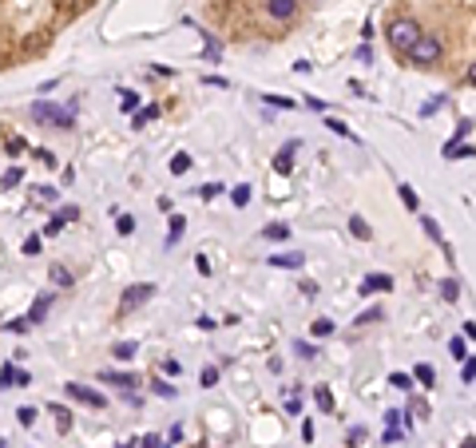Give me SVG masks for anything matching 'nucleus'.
<instances>
[{
  "instance_id": "obj_29",
  "label": "nucleus",
  "mask_w": 476,
  "mask_h": 448,
  "mask_svg": "<svg viewBox=\"0 0 476 448\" xmlns=\"http://www.w3.org/2000/svg\"><path fill=\"white\" fill-rule=\"evenodd\" d=\"M151 120H159L155 103H151V108H143V111H135V127H143V123H151Z\"/></svg>"
},
{
  "instance_id": "obj_14",
  "label": "nucleus",
  "mask_w": 476,
  "mask_h": 448,
  "mask_svg": "<svg viewBox=\"0 0 476 448\" xmlns=\"http://www.w3.org/2000/svg\"><path fill=\"white\" fill-rule=\"evenodd\" d=\"M349 234H354V238H366V243L373 238V231H369V222H366L361 215H354V218H349Z\"/></svg>"
},
{
  "instance_id": "obj_36",
  "label": "nucleus",
  "mask_w": 476,
  "mask_h": 448,
  "mask_svg": "<svg viewBox=\"0 0 476 448\" xmlns=\"http://www.w3.org/2000/svg\"><path fill=\"white\" fill-rule=\"evenodd\" d=\"M0 385H4V389L16 385V365H4V369H0Z\"/></svg>"
},
{
  "instance_id": "obj_49",
  "label": "nucleus",
  "mask_w": 476,
  "mask_h": 448,
  "mask_svg": "<svg viewBox=\"0 0 476 448\" xmlns=\"http://www.w3.org/2000/svg\"><path fill=\"white\" fill-rule=\"evenodd\" d=\"M155 397H175V389L167 381H155Z\"/></svg>"
},
{
  "instance_id": "obj_33",
  "label": "nucleus",
  "mask_w": 476,
  "mask_h": 448,
  "mask_svg": "<svg viewBox=\"0 0 476 448\" xmlns=\"http://www.w3.org/2000/svg\"><path fill=\"white\" fill-rule=\"evenodd\" d=\"M381 317H385V314H381V310H377V305H369V310H366V314H361V317H357V326H373V321H381Z\"/></svg>"
},
{
  "instance_id": "obj_44",
  "label": "nucleus",
  "mask_w": 476,
  "mask_h": 448,
  "mask_svg": "<svg viewBox=\"0 0 476 448\" xmlns=\"http://www.w3.org/2000/svg\"><path fill=\"white\" fill-rule=\"evenodd\" d=\"M163 373H167V377H179V373H183V365L175 361V357H167V361H163Z\"/></svg>"
},
{
  "instance_id": "obj_28",
  "label": "nucleus",
  "mask_w": 476,
  "mask_h": 448,
  "mask_svg": "<svg viewBox=\"0 0 476 448\" xmlns=\"http://www.w3.org/2000/svg\"><path fill=\"white\" fill-rule=\"evenodd\" d=\"M361 440H366V428H361V424H354V428L345 433V445H349V448H361Z\"/></svg>"
},
{
  "instance_id": "obj_58",
  "label": "nucleus",
  "mask_w": 476,
  "mask_h": 448,
  "mask_svg": "<svg viewBox=\"0 0 476 448\" xmlns=\"http://www.w3.org/2000/svg\"><path fill=\"white\" fill-rule=\"evenodd\" d=\"M461 448H476V436H468V440H464V445Z\"/></svg>"
},
{
  "instance_id": "obj_2",
  "label": "nucleus",
  "mask_w": 476,
  "mask_h": 448,
  "mask_svg": "<svg viewBox=\"0 0 476 448\" xmlns=\"http://www.w3.org/2000/svg\"><path fill=\"white\" fill-rule=\"evenodd\" d=\"M32 120L40 123H52V127H60V131H72V108H56V103H44V99H36L32 103Z\"/></svg>"
},
{
  "instance_id": "obj_32",
  "label": "nucleus",
  "mask_w": 476,
  "mask_h": 448,
  "mask_svg": "<svg viewBox=\"0 0 476 448\" xmlns=\"http://www.w3.org/2000/svg\"><path fill=\"white\" fill-rule=\"evenodd\" d=\"M421 222H425V234H428V238L445 246V234H440V226H437V222H433V218H421Z\"/></svg>"
},
{
  "instance_id": "obj_42",
  "label": "nucleus",
  "mask_w": 476,
  "mask_h": 448,
  "mask_svg": "<svg viewBox=\"0 0 476 448\" xmlns=\"http://www.w3.org/2000/svg\"><path fill=\"white\" fill-rule=\"evenodd\" d=\"M20 424H24V428H32V424H36V409H32V405H24V409H20Z\"/></svg>"
},
{
  "instance_id": "obj_53",
  "label": "nucleus",
  "mask_w": 476,
  "mask_h": 448,
  "mask_svg": "<svg viewBox=\"0 0 476 448\" xmlns=\"http://www.w3.org/2000/svg\"><path fill=\"white\" fill-rule=\"evenodd\" d=\"M476 377V357H468V361H464V381H473Z\"/></svg>"
},
{
  "instance_id": "obj_13",
  "label": "nucleus",
  "mask_w": 476,
  "mask_h": 448,
  "mask_svg": "<svg viewBox=\"0 0 476 448\" xmlns=\"http://www.w3.org/2000/svg\"><path fill=\"white\" fill-rule=\"evenodd\" d=\"M183 234H187V218H183V215H175V218H171V226H167V246H175L179 238H183Z\"/></svg>"
},
{
  "instance_id": "obj_11",
  "label": "nucleus",
  "mask_w": 476,
  "mask_h": 448,
  "mask_svg": "<svg viewBox=\"0 0 476 448\" xmlns=\"http://www.w3.org/2000/svg\"><path fill=\"white\" fill-rule=\"evenodd\" d=\"M48 278L56 282V286H64V290H68V286H75V278H72V270L64 266V262H52V270H48Z\"/></svg>"
},
{
  "instance_id": "obj_8",
  "label": "nucleus",
  "mask_w": 476,
  "mask_h": 448,
  "mask_svg": "<svg viewBox=\"0 0 476 448\" xmlns=\"http://www.w3.org/2000/svg\"><path fill=\"white\" fill-rule=\"evenodd\" d=\"M357 290H361V298H366V294H381V290H393V278H389V274H366V278H361V286H357Z\"/></svg>"
},
{
  "instance_id": "obj_20",
  "label": "nucleus",
  "mask_w": 476,
  "mask_h": 448,
  "mask_svg": "<svg viewBox=\"0 0 476 448\" xmlns=\"http://www.w3.org/2000/svg\"><path fill=\"white\" fill-rule=\"evenodd\" d=\"M20 182H24V171H20V167H8V171H4V191H16Z\"/></svg>"
},
{
  "instance_id": "obj_18",
  "label": "nucleus",
  "mask_w": 476,
  "mask_h": 448,
  "mask_svg": "<svg viewBox=\"0 0 476 448\" xmlns=\"http://www.w3.org/2000/svg\"><path fill=\"white\" fill-rule=\"evenodd\" d=\"M262 234H266L270 243H286V238H290V226H286V222H274V226H266Z\"/></svg>"
},
{
  "instance_id": "obj_45",
  "label": "nucleus",
  "mask_w": 476,
  "mask_h": 448,
  "mask_svg": "<svg viewBox=\"0 0 476 448\" xmlns=\"http://www.w3.org/2000/svg\"><path fill=\"white\" fill-rule=\"evenodd\" d=\"M286 412H290V417H302V400L294 397V393L286 397Z\"/></svg>"
},
{
  "instance_id": "obj_22",
  "label": "nucleus",
  "mask_w": 476,
  "mask_h": 448,
  "mask_svg": "<svg viewBox=\"0 0 476 448\" xmlns=\"http://www.w3.org/2000/svg\"><path fill=\"white\" fill-rule=\"evenodd\" d=\"M48 412H56V424H60V433H68V428H72V412L64 409V405H52Z\"/></svg>"
},
{
  "instance_id": "obj_17",
  "label": "nucleus",
  "mask_w": 476,
  "mask_h": 448,
  "mask_svg": "<svg viewBox=\"0 0 476 448\" xmlns=\"http://www.w3.org/2000/svg\"><path fill=\"white\" fill-rule=\"evenodd\" d=\"M440 298H445V302H456V298H461V282L445 278V282H440Z\"/></svg>"
},
{
  "instance_id": "obj_9",
  "label": "nucleus",
  "mask_w": 476,
  "mask_h": 448,
  "mask_svg": "<svg viewBox=\"0 0 476 448\" xmlns=\"http://www.w3.org/2000/svg\"><path fill=\"white\" fill-rule=\"evenodd\" d=\"M305 254H270V266H278V270H302Z\"/></svg>"
},
{
  "instance_id": "obj_15",
  "label": "nucleus",
  "mask_w": 476,
  "mask_h": 448,
  "mask_svg": "<svg viewBox=\"0 0 476 448\" xmlns=\"http://www.w3.org/2000/svg\"><path fill=\"white\" fill-rule=\"evenodd\" d=\"M413 377H417V381H421V385H428V389H433V381H437V369H433V365H428V361H421V365H417V369H413Z\"/></svg>"
},
{
  "instance_id": "obj_39",
  "label": "nucleus",
  "mask_w": 476,
  "mask_h": 448,
  "mask_svg": "<svg viewBox=\"0 0 476 448\" xmlns=\"http://www.w3.org/2000/svg\"><path fill=\"white\" fill-rule=\"evenodd\" d=\"M440 108H445V99H428V103H421V115L428 120V115H437Z\"/></svg>"
},
{
  "instance_id": "obj_31",
  "label": "nucleus",
  "mask_w": 476,
  "mask_h": 448,
  "mask_svg": "<svg viewBox=\"0 0 476 448\" xmlns=\"http://www.w3.org/2000/svg\"><path fill=\"white\" fill-rule=\"evenodd\" d=\"M330 333H333V321H330V317H317V321H314V338H330Z\"/></svg>"
},
{
  "instance_id": "obj_55",
  "label": "nucleus",
  "mask_w": 476,
  "mask_h": 448,
  "mask_svg": "<svg viewBox=\"0 0 476 448\" xmlns=\"http://www.w3.org/2000/svg\"><path fill=\"white\" fill-rule=\"evenodd\" d=\"M195 266H199V274H210V262H207V254H199V258H195Z\"/></svg>"
},
{
  "instance_id": "obj_43",
  "label": "nucleus",
  "mask_w": 476,
  "mask_h": 448,
  "mask_svg": "<svg viewBox=\"0 0 476 448\" xmlns=\"http://www.w3.org/2000/svg\"><path fill=\"white\" fill-rule=\"evenodd\" d=\"M24 139H8V143H4V151H8V155H24Z\"/></svg>"
},
{
  "instance_id": "obj_54",
  "label": "nucleus",
  "mask_w": 476,
  "mask_h": 448,
  "mask_svg": "<svg viewBox=\"0 0 476 448\" xmlns=\"http://www.w3.org/2000/svg\"><path fill=\"white\" fill-rule=\"evenodd\" d=\"M60 226H64V222H56V218H48V226H44V234H48V238H52V234H60Z\"/></svg>"
},
{
  "instance_id": "obj_6",
  "label": "nucleus",
  "mask_w": 476,
  "mask_h": 448,
  "mask_svg": "<svg viewBox=\"0 0 476 448\" xmlns=\"http://www.w3.org/2000/svg\"><path fill=\"white\" fill-rule=\"evenodd\" d=\"M298 139H290V143H282V151L278 155H274V171H278V175H290L294 171V155H298Z\"/></svg>"
},
{
  "instance_id": "obj_25",
  "label": "nucleus",
  "mask_w": 476,
  "mask_h": 448,
  "mask_svg": "<svg viewBox=\"0 0 476 448\" xmlns=\"http://www.w3.org/2000/svg\"><path fill=\"white\" fill-rule=\"evenodd\" d=\"M231 203L238 206V210H243V206L250 203V187H246V182H243V187H234V191H231Z\"/></svg>"
},
{
  "instance_id": "obj_40",
  "label": "nucleus",
  "mask_w": 476,
  "mask_h": 448,
  "mask_svg": "<svg viewBox=\"0 0 476 448\" xmlns=\"http://www.w3.org/2000/svg\"><path fill=\"white\" fill-rule=\"evenodd\" d=\"M294 349H298V357H305V361H310V357H317V345H310V341H298Z\"/></svg>"
},
{
  "instance_id": "obj_27",
  "label": "nucleus",
  "mask_w": 476,
  "mask_h": 448,
  "mask_svg": "<svg viewBox=\"0 0 476 448\" xmlns=\"http://www.w3.org/2000/svg\"><path fill=\"white\" fill-rule=\"evenodd\" d=\"M222 194V187L219 182H203V187H199V198H203V203H210V198H219Z\"/></svg>"
},
{
  "instance_id": "obj_1",
  "label": "nucleus",
  "mask_w": 476,
  "mask_h": 448,
  "mask_svg": "<svg viewBox=\"0 0 476 448\" xmlns=\"http://www.w3.org/2000/svg\"><path fill=\"white\" fill-rule=\"evenodd\" d=\"M421 36H425V32H421V24H417V20H409V16H397V20L389 24V44H393V52H405V56H409V52H413V44H417Z\"/></svg>"
},
{
  "instance_id": "obj_34",
  "label": "nucleus",
  "mask_w": 476,
  "mask_h": 448,
  "mask_svg": "<svg viewBox=\"0 0 476 448\" xmlns=\"http://www.w3.org/2000/svg\"><path fill=\"white\" fill-rule=\"evenodd\" d=\"M52 218H56V222H72V218H80V206H60Z\"/></svg>"
},
{
  "instance_id": "obj_37",
  "label": "nucleus",
  "mask_w": 476,
  "mask_h": 448,
  "mask_svg": "<svg viewBox=\"0 0 476 448\" xmlns=\"http://www.w3.org/2000/svg\"><path fill=\"white\" fill-rule=\"evenodd\" d=\"M266 103H274V108H282V111H290V108H298L294 99H286V96H262Z\"/></svg>"
},
{
  "instance_id": "obj_47",
  "label": "nucleus",
  "mask_w": 476,
  "mask_h": 448,
  "mask_svg": "<svg viewBox=\"0 0 476 448\" xmlns=\"http://www.w3.org/2000/svg\"><path fill=\"white\" fill-rule=\"evenodd\" d=\"M20 250H24L28 258H32V254H40V238H24V246H20Z\"/></svg>"
},
{
  "instance_id": "obj_30",
  "label": "nucleus",
  "mask_w": 476,
  "mask_h": 448,
  "mask_svg": "<svg viewBox=\"0 0 476 448\" xmlns=\"http://www.w3.org/2000/svg\"><path fill=\"white\" fill-rule=\"evenodd\" d=\"M397 191H401V203L409 206V210H417V191H413V187H409V182H401Z\"/></svg>"
},
{
  "instance_id": "obj_19",
  "label": "nucleus",
  "mask_w": 476,
  "mask_h": 448,
  "mask_svg": "<svg viewBox=\"0 0 476 448\" xmlns=\"http://www.w3.org/2000/svg\"><path fill=\"white\" fill-rule=\"evenodd\" d=\"M120 108L127 111V115H135V111H139V96H135V92H127V87H123V92H120Z\"/></svg>"
},
{
  "instance_id": "obj_10",
  "label": "nucleus",
  "mask_w": 476,
  "mask_h": 448,
  "mask_svg": "<svg viewBox=\"0 0 476 448\" xmlns=\"http://www.w3.org/2000/svg\"><path fill=\"white\" fill-rule=\"evenodd\" d=\"M48 310H52V298H48V294H40L36 302H32V310H28V321H32V326H36V321H44V317H48Z\"/></svg>"
},
{
  "instance_id": "obj_16",
  "label": "nucleus",
  "mask_w": 476,
  "mask_h": 448,
  "mask_svg": "<svg viewBox=\"0 0 476 448\" xmlns=\"http://www.w3.org/2000/svg\"><path fill=\"white\" fill-rule=\"evenodd\" d=\"M314 400H317V409H322V412H333V393L326 385L314 389Z\"/></svg>"
},
{
  "instance_id": "obj_24",
  "label": "nucleus",
  "mask_w": 476,
  "mask_h": 448,
  "mask_svg": "<svg viewBox=\"0 0 476 448\" xmlns=\"http://www.w3.org/2000/svg\"><path fill=\"white\" fill-rule=\"evenodd\" d=\"M135 349H139L135 341H120V345H115V349H111V353H115L120 361H131V357H135Z\"/></svg>"
},
{
  "instance_id": "obj_38",
  "label": "nucleus",
  "mask_w": 476,
  "mask_h": 448,
  "mask_svg": "<svg viewBox=\"0 0 476 448\" xmlns=\"http://www.w3.org/2000/svg\"><path fill=\"white\" fill-rule=\"evenodd\" d=\"M326 127H330V131H338V135H342V139H357V135L349 131V127H345L342 120H330V123H326Z\"/></svg>"
},
{
  "instance_id": "obj_50",
  "label": "nucleus",
  "mask_w": 476,
  "mask_h": 448,
  "mask_svg": "<svg viewBox=\"0 0 476 448\" xmlns=\"http://www.w3.org/2000/svg\"><path fill=\"white\" fill-rule=\"evenodd\" d=\"M357 60L369 64V60H373V48H369V44H361V48H357Z\"/></svg>"
},
{
  "instance_id": "obj_23",
  "label": "nucleus",
  "mask_w": 476,
  "mask_h": 448,
  "mask_svg": "<svg viewBox=\"0 0 476 448\" xmlns=\"http://www.w3.org/2000/svg\"><path fill=\"white\" fill-rule=\"evenodd\" d=\"M187 171H191V155H187V151H179V155L171 159V175H187Z\"/></svg>"
},
{
  "instance_id": "obj_5",
  "label": "nucleus",
  "mask_w": 476,
  "mask_h": 448,
  "mask_svg": "<svg viewBox=\"0 0 476 448\" xmlns=\"http://www.w3.org/2000/svg\"><path fill=\"white\" fill-rule=\"evenodd\" d=\"M151 298H155V286H151V282H143V286H127V294L120 298V314H131L135 305L151 302Z\"/></svg>"
},
{
  "instance_id": "obj_26",
  "label": "nucleus",
  "mask_w": 476,
  "mask_h": 448,
  "mask_svg": "<svg viewBox=\"0 0 476 448\" xmlns=\"http://www.w3.org/2000/svg\"><path fill=\"white\" fill-rule=\"evenodd\" d=\"M449 353L456 357V361H468V345H464V338H452L449 341Z\"/></svg>"
},
{
  "instance_id": "obj_51",
  "label": "nucleus",
  "mask_w": 476,
  "mask_h": 448,
  "mask_svg": "<svg viewBox=\"0 0 476 448\" xmlns=\"http://www.w3.org/2000/svg\"><path fill=\"white\" fill-rule=\"evenodd\" d=\"M468 131H473V120H461V127H456V135H452V139H464Z\"/></svg>"
},
{
  "instance_id": "obj_21",
  "label": "nucleus",
  "mask_w": 476,
  "mask_h": 448,
  "mask_svg": "<svg viewBox=\"0 0 476 448\" xmlns=\"http://www.w3.org/2000/svg\"><path fill=\"white\" fill-rule=\"evenodd\" d=\"M199 385H203V389H215V385H219V369H215V365H203V373H199Z\"/></svg>"
},
{
  "instance_id": "obj_12",
  "label": "nucleus",
  "mask_w": 476,
  "mask_h": 448,
  "mask_svg": "<svg viewBox=\"0 0 476 448\" xmlns=\"http://www.w3.org/2000/svg\"><path fill=\"white\" fill-rule=\"evenodd\" d=\"M99 381H111V385H120V389H135L139 385V377H131V373H99Z\"/></svg>"
},
{
  "instance_id": "obj_7",
  "label": "nucleus",
  "mask_w": 476,
  "mask_h": 448,
  "mask_svg": "<svg viewBox=\"0 0 476 448\" xmlns=\"http://www.w3.org/2000/svg\"><path fill=\"white\" fill-rule=\"evenodd\" d=\"M294 13H298V0H266L270 20H294Z\"/></svg>"
},
{
  "instance_id": "obj_56",
  "label": "nucleus",
  "mask_w": 476,
  "mask_h": 448,
  "mask_svg": "<svg viewBox=\"0 0 476 448\" xmlns=\"http://www.w3.org/2000/svg\"><path fill=\"white\" fill-rule=\"evenodd\" d=\"M143 448H167V445H163L159 436H143Z\"/></svg>"
},
{
  "instance_id": "obj_52",
  "label": "nucleus",
  "mask_w": 476,
  "mask_h": 448,
  "mask_svg": "<svg viewBox=\"0 0 476 448\" xmlns=\"http://www.w3.org/2000/svg\"><path fill=\"white\" fill-rule=\"evenodd\" d=\"M40 198H48V203H56V187H36Z\"/></svg>"
},
{
  "instance_id": "obj_35",
  "label": "nucleus",
  "mask_w": 476,
  "mask_h": 448,
  "mask_svg": "<svg viewBox=\"0 0 476 448\" xmlns=\"http://www.w3.org/2000/svg\"><path fill=\"white\" fill-rule=\"evenodd\" d=\"M413 381H417V377H409V373H393V377H389L393 389H413Z\"/></svg>"
},
{
  "instance_id": "obj_46",
  "label": "nucleus",
  "mask_w": 476,
  "mask_h": 448,
  "mask_svg": "<svg viewBox=\"0 0 476 448\" xmlns=\"http://www.w3.org/2000/svg\"><path fill=\"white\" fill-rule=\"evenodd\" d=\"M4 329H8V333H24V329H28V317H24V321H20V317H16V321H4Z\"/></svg>"
},
{
  "instance_id": "obj_41",
  "label": "nucleus",
  "mask_w": 476,
  "mask_h": 448,
  "mask_svg": "<svg viewBox=\"0 0 476 448\" xmlns=\"http://www.w3.org/2000/svg\"><path fill=\"white\" fill-rule=\"evenodd\" d=\"M115 231H120V234H131V231H135V218H131V215H120V222H115Z\"/></svg>"
},
{
  "instance_id": "obj_57",
  "label": "nucleus",
  "mask_w": 476,
  "mask_h": 448,
  "mask_svg": "<svg viewBox=\"0 0 476 448\" xmlns=\"http://www.w3.org/2000/svg\"><path fill=\"white\" fill-rule=\"evenodd\" d=\"M468 84L476 87V64H468Z\"/></svg>"
},
{
  "instance_id": "obj_4",
  "label": "nucleus",
  "mask_w": 476,
  "mask_h": 448,
  "mask_svg": "<svg viewBox=\"0 0 476 448\" xmlns=\"http://www.w3.org/2000/svg\"><path fill=\"white\" fill-rule=\"evenodd\" d=\"M68 397H72V400H80V405H87V409H103V405H108V397H103L99 389L80 385V381H68Z\"/></svg>"
},
{
  "instance_id": "obj_48",
  "label": "nucleus",
  "mask_w": 476,
  "mask_h": 448,
  "mask_svg": "<svg viewBox=\"0 0 476 448\" xmlns=\"http://www.w3.org/2000/svg\"><path fill=\"white\" fill-rule=\"evenodd\" d=\"M397 440H401V428H397V424H389V428H385V445H397Z\"/></svg>"
},
{
  "instance_id": "obj_3",
  "label": "nucleus",
  "mask_w": 476,
  "mask_h": 448,
  "mask_svg": "<svg viewBox=\"0 0 476 448\" xmlns=\"http://www.w3.org/2000/svg\"><path fill=\"white\" fill-rule=\"evenodd\" d=\"M440 52H445V48H440V40H437V36H428V32H425V36H421V40L413 44V52H409V60H413V64H421V68H428V64H437V60H440Z\"/></svg>"
}]
</instances>
